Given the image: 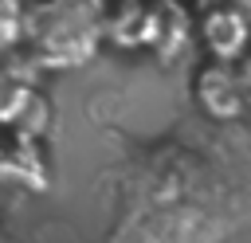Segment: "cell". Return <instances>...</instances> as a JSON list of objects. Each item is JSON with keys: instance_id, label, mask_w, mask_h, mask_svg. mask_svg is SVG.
<instances>
[{"instance_id": "5", "label": "cell", "mask_w": 251, "mask_h": 243, "mask_svg": "<svg viewBox=\"0 0 251 243\" xmlns=\"http://www.w3.org/2000/svg\"><path fill=\"white\" fill-rule=\"evenodd\" d=\"M0 243H8V227L4 223H0Z\"/></svg>"}, {"instance_id": "3", "label": "cell", "mask_w": 251, "mask_h": 243, "mask_svg": "<svg viewBox=\"0 0 251 243\" xmlns=\"http://www.w3.org/2000/svg\"><path fill=\"white\" fill-rule=\"evenodd\" d=\"M196 102L212 118H220V122L239 118L247 110V102H251V86H247L239 63H208V67H200V74H196Z\"/></svg>"}, {"instance_id": "1", "label": "cell", "mask_w": 251, "mask_h": 243, "mask_svg": "<svg viewBox=\"0 0 251 243\" xmlns=\"http://www.w3.org/2000/svg\"><path fill=\"white\" fill-rule=\"evenodd\" d=\"M114 0H31L24 43L35 63L51 71L82 67L106 43V20Z\"/></svg>"}, {"instance_id": "4", "label": "cell", "mask_w": 251, "mask_h": 243, "mask_svg": "<svg viewBox=\"0 0 251 243\" xmlns=\"http://www.w3.org/2000/svg\"><path fill=\"white\" fill-rule=\"evenodd\" d=\"M27 4H31V0H0V55H8L12 47L24 43Z\"/></svg>"}, {"instance_id": "2", "label": "cell", "mask_w": 251, "mask_h": 243, "mask_svg": "<svg viewBox=\"0 0 251 243\" xmlns=\"http://www.w3.org/2000/svg\"><path fill=\"white\" fill-rule=\"evenodd\" d=\"M200 43L212 63H239L251 51V16L239 4H212L200 16Z\"/></svg>"}]
</instances>
